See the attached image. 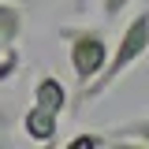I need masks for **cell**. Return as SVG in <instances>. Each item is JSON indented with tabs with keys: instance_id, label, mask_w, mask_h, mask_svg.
Masks as SVG:
<instances>
[{
	"instance_id": "cell-3",
	"label": "cell",
	"mask_w": 149,
	"mask_h": 149,
	"mask_svg": "<svg viewBox=\"0 0 149 149\" xmlns=\"http://www.w3.org/2000/svg\"><path fill=\"white\" fill-rule=\"evenodd\" d=\"M22 130L34 146H56V134H60V116L41 104H30L22 116Z\"/></svg>"
},
{
	"instance_id": "cell-1",
	"label": "cell",
	"mask_w": 149,
	"mask_h": 149,
	"mask_svg": "<svg viewBox=\"0 0 149 149\" xmlns=\"http://www.w3.org/2000/svg\"><path fill=\"white\" fill-rule=\"evenodd\" d=\"M146 56H149V8L138 11V15H130V22L123 26L119 41L108 45V60H104L101 74L74 93V108H78V104H90V101H97V97H104V93H108L134 63H142Z\"/></svg>"
},
{
	"instance_id": "cell-9",
	"label": "cell",
	"mask_w": 149,
	"mask_h": 149,
	"mask_svg": "<svg viewBox=\"0 0 149 149\" xmlns=\"http://www.w3.org/2000/svg\"><path fill=\"white\" fill-rule=\"evenodd\" d=\"M11 130H15V112L8 104H0V149L11 146Z\"/></svg>"
},
{
	"instance_id": "cell-5",
	"label": "cell",
	"mask_w": 149,
	"mask_h": 149,
	"mask_svg": "<svg viewBox=\"0 0 149 149\" xmlns=\"http://www.w3.org/2000/svg\"><path fill=\"white\" fill-rule=\"evenodd\" d=\"M26 30V11L19 0H0V45H15Z\"/></svg>"
},
{
	"instance_id": "cell-10",
	"label": "cell",
	"mask_w": 149,
	"mask_h": 149,
	"mask_svg": "<svg viewBox=\"0 0 149 149\" xmlns=\"http://www.w3.org/2000/svg\"><path fill=\"white\" fill-rule=\"evenodd\" d=\"M130 4H134V0H101V15L108 19V22H116L119 15H127Z\"/></svg>"
},
{
	"instance_id": "cell-2",
	"label": "cell",
	"mask_w": 149,
	"mask_h": 149,
	"mask_svg": "<svg viewBox=\"0 0 149 149\" xmlns=\"http://www.w3.org/2000/svg\"><path fill=\"white\" fill-rule=\"evenodd\" d=\"M60 41L67 45V63H71L74 71V82H78V90L93 82L101 67H104V60H108V34L101 30V26H90V22H78V26H60Z\"/></svg>"
},
{
	"instance_id": "cell-4",
	"label": "cell",
	"mask_w": 149,
	"mask_h": 149,
	"mask_svg": "<svg viewBox=\"0 0 149 149\" xmlns=\"http://www.w3.org/2000/svg\"><path fill=\"white\" fill-rule=\"evenodd\" d=\"M34 104H41V108H49V112H56V116H63L67 112V86L56 78V74H41L34 82Z\"/></svg>"
},
{
	"instance_id": "cell-11",
	"label": "cell",
	"mask_w": 149,
	"mask_h": 149,
	"mask_svg": "<svg viewBox=\"0 0 149 149\" xmlns=\"http://www.w3.org/2000/svg\"><path fill=\"white\" fill-rule=\"evenodd\" d=\"M86 4H90V0H74V11L82 15V11H86Z\"/></svg>"
},
{
	"instance_id": "cell-12",
	"label": "cell",
	"mask_w": 149,
	"mask_h": 149,
	"mask_svg": "<svg viewBox=\"0 0 149 149\" xmlns=\"http://www.w3.org/2000/svg\"><path fill=\"white\" fill-rule=\"evenodd\" d=\"M0 49H4V45H0Z\"/></svg>"
},
{
	"instance_id": "cell-8",
	"label": "cell",
	"mask_w": 149,
	"mask_h": 149,
	"mask_svg": "<svg viewBox=\"0 0 149 149\" xmlns=\"http://www.w3.org/2000/svg\"><path fill=\"white\" fill-rule=\"evenodd\" d=\"M104 146H112L108 130H82L78 138L67 142V149H104Z\"/></svg>"
},
{
	"instance_id": "cell-13",
	"label": "cell",
	"mask_w": 149,
	"mask_h": 149,
	"mask_svg": "<svg viewBox=\"0 0 149 149\" xmlns=\"http://www.w3.org/2000/svg\"><path fill=\"white\" fill-rule=\"evenodd\" d=\"M19 4H22V0H19Z\"/></svg>"
},
{
	"instance_id": "cell-6",
	"label": "cell",
	"mask_w": 149,
	"mask_h": 149,
	"mask_svg": "<svg viewBox=\"0 0 149 149\" xmlns=\"http://www.w3.org/2000/svg\"><path fill=\"white\" fill-rule=\"evenodd\" d=\"M112 146H134V149H149V116H138L130 123H119V127L108 130Z\"/></svg>"
},
{
	"instance_id": "cell-7",
	"label": "cell",
	"mask_w": 149,
	"mask_h": 149,
	"mask_svg": "<svg viewBox=\"0 0 149 149\" xmlns=\"http://www.w3.org/2000/svg\"><path fill=\"white\" fill-rule=\"evenodd\" d=\"M19 67H22L19 49H15V45H4V49H0V86H8V82L19 74Z\"/></svg>"
}]
</instances>
